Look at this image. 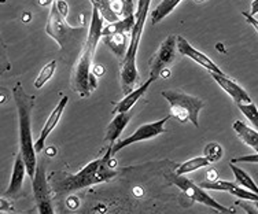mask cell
I'll return each instance as SVG.
<instances>
[{"label":"cell","mask_w":258,"mask_h":214,"mask_svg":"<svg viewBox=\"0 0 258 214\" xmlns=\"http://www.w3.org/2000/svg\"><path fill=\"white\" fill-rule=\"evenodd\" d=\"M103 18L100 17L99 11L94 9L91 17V25L88 29V37L85 41L84 47L81 50L79 59L73 66L72 72V83L70 87L79 94L81 98H88L96 90L98 81L96 76L94 75V55L98 47V43L102 39V30H103Z\"/></svg>","instance_id":"6da1fadb"},{"label":"cell","mask_w":258,"mask_h":214,"mask_svg":"<svg viewBox=\"0 0 258 214\" xmlns=\"http://www.w3.org/2000/svg\"><path fill=\"white\" fill-rule=\"evenodd\" d=\"M45 33L58 43L64 63L75 66L87 41L88 30H85L83 26L72 28L66 22V18L58 11L55 2H52L48 21L45 25Z\"/></svg>","instance_id":"7a4b0ae2"},{"label":"cell","mask_w":258,"mask_h":214,"mask_svg":"<svg viewBox=\"0 0 258 214\" xmlns=\"http://www.w3.org/2000/svg\"><path fill=\"white\" fill-rule=\"evenodd\" d=\"M18 121H20V153L25 161L28 176L33 179L37 170V153L32 136V111L35 106V96L28 95L21 83H17L13 88Z\"/></svg>","instance_id":"3957f363"},{"label":"cell","mask_w":258,"mask_h":214,"mask_svg":"<svg viewBox=\"0 0 258 214\" xmlns=\"http://www.w3.org/2000/svg\"><path fill=\"white\" fill-rule=\"evenodd\" d=\"M151 5V0H138V6H136V24L134 26V30L131 33V39H129L128 50L125 54L124 59L121 62V88L122 92L126 96L131 94L135 88H138V81H139V72H138V66H136V56H138V50H139L140 40H142V35H143L144 24L149 15V9Z\"/></svg>","instance_id":"277c9868"},{"label":"cell","mask_w":258,"mask_h":214,"mask_svg":"<svg viewBox=\"0 0 258 214\" xmlns=\"http://www.w3.org/2000/svg\"><path fill=\"white\" fill-rule=\"evenodd\" d=\"M111 158L113 157L106 153L103 158L92 161L76 174H63V177L55 184L56 189L62 192H73L77 189H83L109 180L111 176H114V172L111 170V165L109 162Z\"/></svg>","instance_id":"5b68a950"},{"label":"cell","mask_w":258,"mask_h":214,"mask_svg":"<svg viewBox=\"0 0 258 214\" xmlns=\"http://www.w3.org/2000/svg\"><path fill=\"white\" fill-rule=\"evenodd\" d=\"M161 95L170 106V117L181 124L191 122L195 128H199V113L205 107L204 100L180 90H165Z\"/></svg>","instance_id":"8992f818"},{"label":"cell","mask_w":258,"mask_h":214,"mask_svg":"<svg viewBox=\"0 0 258 214\" xmlns=\"http://www.w3.org/2000/svg\"><path fill=\"white\" fill-rule=\"evenodd\" d=\"M172 183H173L177 188L183 191L184 194L188 196L189 199L197 202V203H202L204 206H208L210 209H214L221 214H235V209H228L223 204H220L217 200L212 198L210 195L205 191L201 185L195 184L192 180L185 179L184 176H177L174 174L172 177Z\"/></svg>","instance_id":"52a82bcc"},{"label":"cell","mask_w":258,"mask_h":214,"mask_svg":"<svg viewBox=\"0 0 258 214\" xmlns=\"http://www.w3.org/2000/svg\"><path fill=\"white\" fill-rule=\"evenodd\" d=\"M170 118V114H168L164 118H161L158 121H154V122H150V124H144L142 126H139L138 129L135 130L134 133L128 136V137H125L124 140H118V141H115L113 146H109L110 149H111V155L114 157L118 151H121L125 147H128L131 145H135V143H138V141H144V140H150V139H154L159 134H162L166 132L165 129V125L168 122V120Z\"/></svg>","instance_id":"ba28073f"},{"label":"cell","mask_w":258,"mask_h":214,"mask_svg":"<svg viewBox=\"0 0 258 214\" xmlns=\"http://www.w3.org/2000/svg\"><path fill=\"white\" fill-rule=\"evenodd\" d=\"M177 51H179L177 50V36H168L150 59V77H153L155 80L159 79L161 72L174 62Z\"/></svg>","instance_id":"9c48e42d"},{"label":"cell","mask_w":258,"mask_h":214,"mask_svg":"<svg viewBox=\"0 0 258 214\" xmlns=\"http://www.w3.org/2000/svg\"><path fill=\"white\" fill-rule=\"evenodd\" d=\"M32 184H33V194H35L39 214H55L44 164L37 165V170H36L35 177L32 179Z\"/></svg>","instance_id":"30bf717a"},{"label":"cell","mask_w":258,"mask_h":214,"mask_svg":"<svg viewBox=\"0 0 258 214\" xmlns=\"http://www.w3.org/2000/svg\"><path fill=\"white\" fill-rule=\"evenodd\" d=\"M177 50L184 56H188L189 59H192L194 62H197L199 66H202L204 69L209 70L210 73H216V75H225L223 70L220 69L219 66L214 63L213 60L209 58L208 55H205L204 52H201L197 50L195 47L189 44L188 41L185 40L181 36H177Z\"/></svg>","instance_id":"8fae6325"},{"label":"cell","mask_w":258,"mask_h":214,"mask_svg":"<svg viewBox=\"0 0 258 214\" xmlns=\"http://www.w3.org/2000/svg\"><path fill=\"white\" fill-rule=\"evenodd\" d=\"M68 102H69V98H68V96H62L59 102H58L56 107H55V109L51 111V114L48 115V118H47V121H45L43 129H41V132H40L39 139L35 141V150L37 154L43 151L45 145V140H47V137L50 136L51 132L55 129V126L58 125V122H59L60 118H62V114H63L64 107H66V105H68Z\"/></svg>","instance_id":"7c38bea8"},{"label":"cell","mask_w":258,"mask_h":214,"mask_svg":"<svg viewBox=\"0 0 258 214\" xmlns=\"http://www.w3.org/2000/svg\"><path fill=\"white\" fill-rule=\"evenodd\" d=\"M210 75L213 77V80L220 85V88L225 91L236 105H246V103L253 102L250 95L238 83L231 80L229 77H227L225 75H216V73H210Z\"/></svg>","instance_id":"4fadbf2b"},{"label":"cell","mask_w":258,"mask_h":214,"mask_svg":"<svg viewBox=\"0 0 258 214\" xmlns=\"http://www.w3.org/2000/svg\"><path fill=\"white\" fill-rule=\"evenodd\" d=\"M26 173H28V170H26L25 161H24L22 154L18 151V154H17L14 161V168H13V173H11L10 184H9V188L3 192V196L10 198V196H17V195L20 194Z\"/></svg>","instance_id":"5bb4252c"},{"label":"cell","mask_w":258,"mask_h":214,"mask_svg":"<svg viewBox=\"0 0 258 214\" xmlns=\"http://www.w3.org/2000/svg\"><path fill=\"white\" fill-rule=\"evenodd\" d=\"M155 81V79H153V77H150L149 80L146 81V83H143L142 85H139L138 88H135L131 94H128L126 96H125L124 99L119 100L118 103H115L114 105V109H113V114H121V113H128V111H131L132 110V107H134L138 102H139V99L142 98V96H144V94L149 91L150 85L153 84Z\"/></svg>","instance_id":"9a60e30c"},{"label":"cell","mask_w":258,"mask_h":214,"mask_svg":"<svg viewBox=\"0 0 258 214\" xmlns=\"http://www.w3.org/2000/svg\"><path fill=\"white\" fill-rule=\"evenodd\" d=\"M132 118V111L128 113H121V114H115V117L111 120L107 128H106V133H104V140L109 141L110 146H113L115 141H118L119 136L124 132L126 125Z\"/></svg>","instance_id":"2e32d148"},{"label":"cell","mask_w":258,"mask_h":214,"mask_svg":"<svg viewBox=\"0 0 258 214\" xmlns=\"http://www.w3.org/2000/svg\"><path fill=\"white\" fill-rule=\"evenodd\" d=\"M232 128L236 136L243 141L244 145L251 147L254 151L258 153V130L247 126L243 121H235L232 124Z\"/></svg>","instance_id":"e0dca14e"},{"label":"cell","mask_w":258,"mask_h":214,"mask_svg":"<svg viewBox=\"0 0 258 214\" xmlns=\"http://www.w3.org/2000/svg\"><path fill=\"white\" fill-rule=\"evenodd\" d=\"M102 40L110 50L113 51L117 58L124 59L125 54H126V35L125 33H113V35L102 36Z\"/></svg>","instance_id":"ac0fdd59"},{"label":"cell","mask_w":258,"mask_h":214,"mask_svg":"<svg viewBox=\"0 0 258 214\" xmlns=\"http://www.w3.org/2000/svg\"><path fill=\"white\" fill-rule=\"evenodd\" d=\"M136 14V13H135ZM136 24V17L131 15V17H125L121 18L119 21L114 22V24H109L107 26H104L102 30V36L113 35V33H125V35H131L134 26Z\"/></svg>","instance_id":"d6986e66"},{"label":"cell","mask_w":258,"mask_h":214,"mask_svg":"<svg viewBox=\"0 0 258 214\" xmlns=\"http://www.w3.org/2000/svg\"><path fill=\"white\" fill-rule=\"evenodd\" d=\"M180 2L181 0H161L154 10L151 11V24L157 25L161 21L165 20L180 5Z\"/></svg>","instance_id":"ffe728a7"},{"label":"cell","mask_w":258,"mask_h":214,"mask_svg":"<svg viewBox=\"0 0 258 214\" xmlns=\"http://www.w3.org/2000/svg\"><path fill=\"white\" fill-rule=\"evenodd\" d=\"M92 3V7L99 11L100 17L106 21L107 24H114L117 21H119L118 15L115 14L111 7V0H90Z\"/></svg>","instance_id":"44dd1931"},{"label":"cell","mask_w":258,"mask_h":214,"mask_svg":"<svg viewBox=\"0 0 258 214\" xmlns=\"http://www.w3.org/2000/svg\"><path fill=\"white\" fill-rule=\"evenodd\" d=\"M229 168H231L233 176H235V179H236V183H238L240 187H243V188L248 189V191H251V192L258 195V185L255 184V181L250 177V174L246 173L243 169L238 168V166L235 164H232V162L229 164Z\"/></svg>","instance_id":"7402d4cb"},{"label":"cell","mask_w":258,"mask_h":214,"mask_svg":"<svg viewBox=\"0 0 258 214\" xmlns=\"http://www.w3.org/2000/svg\"><path fill=\"white\" fill-rule=\"evenodd\" d=\"M210 162L206 157H195V158H191V160L185 161L183 164L177 166V169L174 172V174L177 176H184V174L192 173L195 170L202 169V168H206L209 166Z\"/></svg>","instance_id":"603a6c76"},{"label":"cell","mask_w":258,"mask_h":214,"mask_svg":"<svg viewBox=\"0 0 258 214\" xmlns=\"http://www.w3.org/2000/svg\"><path fill=\"white\" fill-rule=\"evenodd\" d=\"M55 69H56V60H51L48 63H45V65L41 67V70H40L39 76L36 77L35 84H33L35 85V88H37V90L43 88V87L52 79V76H54L55 73Z\"/></svg>","instance_id":"cb8c5ba5"},{"label":"cell","mask_w":258,"mask_h":214,"mask_svg":"<svg viewBox=\"0 0 258 214\" xmlns=\"http://www.w3.org/2000/svg\"><path fill=\"white\" fill-rule=\"evenodd\" d=\"M240 113L247 118V121L250 124L253 125L254 128L258 130V107L254 105L253 102L251 103H246V105H238Z\"/></svg>","instance_id":"d4e9b609"},{"label":"cell","mask_w":258,"mask_h":214,"mask_svg":"<svg viewBox=\"0 0 258 214\" xmlns=\"http://www.w3.org/2000/svg\"><path fill=\"white\" fill-rule=\"evenodd\" d=\"M201 187L204 189H212V191H227L229 192L231 189L235 188L236 183H231V181H224V180H216V181H202L201 183Z\"/></svg>","instance_id":"484cf974"},{"label":"cell","mask_w":258,"mask_h":214,"mask_svg":"<svg viewBox=\"0 0 258 214\" xmlns=\"http://www.w3.org/2000/svg\"><path fill=\"white\" fill-rule=\"evenodd\" d=\"M204 154V157L208 158L210 164H214V162H217V161L221 160V157H223V147H221L219 143L212 141V143H209V145L205 147Z\"/></svg>","instance_id":"4316f807"},{"label":"cell","mask_w":258,"mask_h":214,"mask_svg":"<svg viewBox=\"0 0 258 214\" xmlns=\"http://www.w3.org/2000/svg\"><path fill=\"white\" fill-rule=\"evenodd\" d=\"M229 194L235 195V196H238V198H240V199L247 200V202H257L258 200L257 194H254V192L243 188V187H240V185H236L235 188L231 189V191H229Z\"/></svg>","instance_id":"83f0119b"},{"label":"cell","mask_w":258,"mask_h":214,"mask_svg":"<svg viewBox=\"0 0 258 214\" xmlns=\"http://www.w3.org/2000/svg\"><path fill=\"white\" fill-rule=\"evenodd\" d=\"M232 164H236V162H248V164H258V153L250 155H242V157H238V158H232L231 160Z\"/></svg>","instance_id":"f1b7e54d"},{"label":"cell","mask_w":258,"mask_h":214,"mask_svg":"<svg viewBox=\"0 0 258 214\" xmlns=\"http://www.w3.org/2000/svg\"><path fill=\"white\" fill-rule=\"evenodd\" d=\"M0 210H2V213H9V211H13L14 207H13V203H11L9 198H6V196H2L0 198Z\"/></svg>","instance_id":"f546056e"},{"label":"cell","mask_w":258,"mask_h":214,"mask_svg":"<svg viewBox=\"0 0 258 214\" xmlns=\"http://www.w3.org/2000/svg\"><path fill=\"white\" fill-rule=\"evenodd\" d=\"M54 2L56 7H58V11L66 18L68 14H69V5L66 3V0H54Z\"/></svg>","instance_id":"4dcf8cb0"},{"label":"cell","mask_w":258,"mask_h":214,"mask_svg":"<svg viewBox=\"0 0 258 214\" xmlns=\"http://www.w3.org/2000/svg\"><path fill=\"white\" fill-rule=\"evenodd\" d=\"M242 15H243L244 18H246V21H247V24H250V25L253 26L254 28V30H255V32H257L258 33V20L257 18H254L253 15H250V13H246V11H243V13H242Z\"/></svg>","instance_id":"1f68e13d"},{"label":"cell","mask_w":258,"mask_h":214,"mask_svg":"<svg viewBox=\"0 0 258 214\" xmlns=\"http://www.w3.org/2000/svg\"><path fill=\"white\" fill-rule=\"evenodd\" d=\"M68 206H69V209H77V207L80 206L79 198L75 196V195L69 196V198H68Z\"/></svg>","instance_id":"d6a6232c"},{"label":"cell","mask_w":258,"mask_h":214,"mask_svg":"<svg viewBox=\"0 0 258 214\" xmlns=\"http://www.w3.org/2000/svg\"><path fill=\"white\" fill-rule=\"evenodd\" d=\"M205 180H206V181H216V180H219V173H217V170L216 169L208 170Z\"/></svg>","instance_id":"836d02e7"},{"label":"cell","mask_w":258,"mask_h":214,"mask_svg":"<svg viewBox=\"0 0 258 214\" xmlns=\"http://www.w3.org/2000/svg\"><path fill=\"white\" fill-rule=\"evenodd\" d=\"M104 67L102 65H94V75L96 76V77H100V76L104 75Z\"/></svg>","instance_id":"e575fe53"},{"label":"cell","mask_w":258,"mask_h":214,"mask_svg":"<svg viewBox=\"0 0 258 214\" xmlns=\"http://www.w3.org/2000/svg\"><path fill=\"white\" fill-rule=\"evenodd\" d=\"M258 14V0H253L251 3V11H250V15H257Z\"/></svg>","instance_id":"d590c367"},{"label":"cell","mask_w":258,"mask_h":214,"mask_svg":"<svg viewBox=\"0 0 258 214\" xmlns=\"http://www.w3.org/2000/svg\"><path fill=\"white\" fill-rule=\"evenodd\" d=\"M169 76H170V70L166 67V69H164L162 72H161V75H159V77H162V79H168Z\"/></svg>","instance_id":"8d00e7d4"},{"label":"cell","mask_w":258,"mask_h":214,"mask_svg":"<svg viewBox=\"0 0 258 214\" xmlns=\"http://www.w3.org/2000/svg\"><path fill=\"white\" fill-rule=\"evenodd\" d=\"M52 2V0H39V5L40 6H48Z\"/></svg>","instance_id":"74e56055"},{"label":"cell","mask_w":258,"mask_h":214,"mask_svg":"<svg viewBox=\"0 0 258 214\" xmlns=\"http://www.w3.org/2000/svg\"><path fill=\"white\" fill-rule=\"evenodd\" d=\"M30 17H32V15H30L29 13H28V14H24V20L22 21H24V22H29Z\"/></svg>","instance_id":"f35d334b"},{"label":"cell","mask_w":258,"mask_h":214,"mask_svg":"<svg viewBox=\"0 0 258 214\" xmlns=\"http://www.w3.org/2000/svg\"><path fill=\"white\" fill-rule=\"evenodd\" d=\"M254 206H255V209L258 210V200H257V202H254Z\"/></svg>","instance_id":"ab89813d"},{"label":"cell","mask_w":258,"mask_h":214,"mask_svg":"<svg viewBox=\"0 0 258 214\" xmlns=\"http://www.w3.org/2000/svg\"><path fill=\"white\" fill-rule=\"evenodd\" d=\"M194 2H197V3H201V2H205V0H194Z\"/></svg>","instance_id":"60d3db41"},{"label":"cell","mask_w":258,"mask_h":214,"mask_svg":"<svg viewBox=\"0 0 258 214\" xmlns=\"http://www.w3.org/2000/svg\"><path fill=\"white\" fill-rule=\"evenodd\" d=\"M17 214H20V213H17Z\"/></svg>","instance_id":"b9f144b4"},{"label":"cell","mask_w":258,"mask_h":214,"mask_svg":"<svg viewBox=\"0 0 258 214\" xmlns=\"http://www.w3.org/2000/svg\"><path fill=\"white\" fill-rule=\"evenodd\" d=\"M257 20H258V18H257Z\"/></svg>","instance_id":"7bdbcfd3"}]
</instances>
